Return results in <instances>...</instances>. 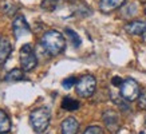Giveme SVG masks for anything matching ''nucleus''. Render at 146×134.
<instances>
[{"instance_id":"nucleus-21","label":"nucleus","mask_w":146,"mask_h":134,"mask_svg":"<svg viewBox=\"0 0 146 134\" xmlns=\"http://www.w3.org/2000/svg\"><path fill=\"white\" fill-rule=\"evenodd\" d=\"M111 83H113V86H119V87H121V85L123 83V79H122V78H119V76H114V78H113V80H111Z\"/></svg>"},{"instance_id":"nucleus-20","label":"nucleus","mask_w":146,"mask_h":134,"mask_svg":"<svg viewBox=\"0 0 146 134\" xmlns=\"http://www.w3.org/2000/svg\"><path fill=\"white\" fill-rule=\"evenodd\" d=\"M74 85H76V79L74 78V76H70V78H66V79L62 82V86L64 87V89H71Z\"/></svg>"},{"instance_id":"nucleus-14","label":"nucleus","mask_w":146,"mask_h":134,"mask_svg":"<svg viewBox=\"0 0 146 134\" xmlns=\"http://www.w3.org/2000/svg\"><path fill=\"white\" fill-rule=\"evenodd\" d=\"M62 109L67 110V111H75V110L79 109V102H78L76 99L66 97V98L62 101Z\"/></svg>"},{"instance_id":"nucleus-23","label":"nucleus","mask_w":146,"mask_h":134,"mask_svg":"<svg viewBox=\"0 0 146 134\" xmlns=\"http://www.w3.org/2000/svg\"><path fill=\"white\" fill-rule=\"evenodd\" d=\"M145 125H146V122H145Z\"/></svg>"},{"instance_id":"nucleus-13","label":"nucleus","mask_w":146,"mask_h":134,"mask_svg":"<svg viewBox=\"0 0 146 134\" xmlns=\"http://www.w3.org/2000/svg\"><path fill=\"white\" fill-rule=\"evenodd\" d=\"M24 79V71L22 68H13L5 75V80L7 82H18V80Z\"/></svg>"},{"instance_id":"nucleus-9","label":"nucleus","mask_w":146,"mask_h":134,"mask_svg":"<svg viewBox=\"0 0 146 134\" xmlns=\"http://www.w3.org/2000/svg\"><path fill=\"white\" fill-rule=\"evenodd\" d=\"M125 30L130 35H142V34H146V22H142V20L130 22L129 24H126Z\"/></svg>"},{"instance_id":"nucleus-12","label":"nucleus","mask_w":146,"mask_h":134,"mask_svg":"<svg viewBox=\"0 0 146 134\" xmlns=\"http://www.w3.org/2000/svg\"><path fill=\"white\" fill-rule=\"evenodd\" d=\"M11 130V121L7 113L0 110V134H5Z\"/></svg>"},{"instance_id":"nucleus-5","label":"nucleus","mask_w":146,"mask_h":134,"mask_svg":"<svg viewBox=\"0 0 146 134\" xmlns=\"http://www.w3.org/2000/svg\"><path fill=\"white\" fill-rule=\"evenodd\" d=\"M97 79L93 75H84L76 82V94L82 98H89L95 93Z\"/></svg>"},{"instance_id":"nucleus-19","label":"nucleus","mask_w":146,"mask_h":134,"mask_svg":"<svg viewBox=\"0 0 146 134\" xmlns=\"http://www.w3.org/2000/svg\"><path fill=\"white\" fill-rule=\"evenodd\" d=\"M83 134H105V131L101 126H89Z\"/></svg>"},{"instance_id":"nucleus-1","label":"nucleus","mask_w":146,"mask_h":134,"mask_svg":"<svg viewBox=\"0 0 146 134\" xmlns=\"http://www.w3.org/2000/svg\"><path fill=\"white\" fill-rule=\"evenodd\" d=\"M40 47L51 56H56L66 48V39L59 31H47L40 39Z\"/></svg>"},{"instance_id":"nucleus-17","label":"nucleus","mask_w":146,"mask_h":134,"mask_svg":"<svg viewBox=\"0 0 146 134\" xmlns=\"http://www.w3.org/2000/svg\"><path fill=\"white\" fill-rule=\"evenodd\" d=\"M58 5V0H43L42 3V8L46 11H54Z\"/></svg>"},{"instance_id":"nucleus-7","label":"nucleus","mask_w":146,"mask_h":134,"mask_svg":"<svg viewBox=\"0 0 146 134\" xmlns=\"http://www.w3.org/2000/svg\"><path fill=\"white\" fill-rule=\"evenodd\" d=\"M12 30L15 36H16V39L22 38V36H26L30 32V26H28V23H27L26 18L23 15H18L16 18L13 19Z\"/></svg>"},{"instance_id":"nucleus-16","label":"nucleus","mask_w":146,"mask_h":134,"mask_svg":"<svg viewBox=\"0 0 146 134\" xmlns=\"http://www.w3.org/2000/svg\"><path fill=\"white\" fill-rule=\"evenodd\" d=\"M3 11L7 15H15V12L18 11V5H15L13 3H9V1H5L3 4Z\"/></svg>"},{"instance_id":"nucleus-22","label":"nucleus","mask_w":146,"mask_h":134,"mask_svg":"<svg viewBox=\"0 0 146 134\" xmlns=\"http://www.w3.org/2000/svg\"><path fill=\"white\" fill-rule=\"evenodd\" d=\"M145 13H146V8H145Z\"/></svg>"},{"instance_id":"nucleus-6","label":"nucleus","mask_w":146,"mask_h":134,"mask_svg":"<svg viewBox=\"0 0 146 134\" xmlns=\"http://www.w3.org/2000/svg\"><path fill=\"white\" fill-rule=\"evenodd\" d=\"M103 121H105V125L109 129V131L113 134H115L119 130V115L118 113L114 110H106L103 113Z\"/></svg>"},{"instance_id":"nucleus-11","label":"nucleus","mask_w":146,"mask_h":134,"mask_svg":"<svg viewBox=\"0 0 146 134\" xmlns=\"http://www.w3.org/2000/svg\"><path fill=\"white\" fill-rule=\"evenodd\" d=\"M11 51H12V46L9 43V40L5 39V38L0 39V66L5 63V60L8 59Z\"/></svg>"},{"instance_id":"nucleus-8","label":"nucleus","mask_w":146,"mask_h":134,"mask_svg":"<svg viewBox=\"0 0 146 134\" xmlns=\"http://www.w3.org/2000/svg\"><path fill=\"white\" fill-rule=\"evenodd\" d=\"M126 0H101L99 1V9L103 13H109L111 11H115L125 4Z\"/></svg>"},{"instance_id":"nucleus-2","label":"nucleus","mask_w":146,"mask_h":134,"mask_svg":"<svg viewBox=\"0 0 146 134\" xmlns=\"http://www.w3.org/2000/svg\"><path fill=\"white\" fill-rule=\"evenodd\" d=\"M50 119H51V114L47 107H39L35 109L34 111L30 114V122H31L32 129L36 133H43L50 125Z\"/></svg>"},{"instance_id":"nucleus-10","label":"nucleus","mask_w":146,"mask_h":134,"mask_svg":"<svg viewBox=\"0 0 146 134\" xmlns=\"http://www.w3.org/2000/svg\"><path fill=\"white\" fill-rule=\"evenodd\" d=\"M62 134H78V130H79V123L75 118H66V119L62 122Z\"/></svg>"},{"instance_id":"nucleus-3","label":"nucleus","mask_w":146,"mask_h":134,"mask_svg":"<svg viewBox=\"0 0 146 134\" xmlns=\"http://www.w3.org/2000/svg\"><path fill=\"white\" fill-rule=\"evenodd\" d=\"M141 94V89L138 82L133 78H126L123 79V83L121 85V97L127 101V102H133L135 99H138Z\"/></svg>"},{"instance_id":"nucleus-15","label":"nucleus","mask_w":146,"mask_h":134,"mask_svg":"<svg viewBox=\"0 0 146 134\" xmlns=\"http://www.w3.org/2000/svg\"><path fill=\"white\" fill-rule=\"evenodd\" d=\"M66 34L68 35V38H70V40H71V43H72V46L74 47H79L80 46V38H79V35L76 34L75 31H72L71 28H66Z\"/></svg>"},{"instance_id":"nucleus-18","label":"nucleus","mask_w":146,"mask_h":134,"mask_svg":"<svg viewBox=\"0 0 146 134\" xmlns=\"http://www.w3.org/2000/svg\"><path fill=\"white\" fill-rule=\"evenodd\" d=\"M138 107L142 110H146V89H143L138 97Z\"/></svg>"},{"instance_id":"nucleus-4","label":"nucleus","mask_w":146,"mask_h":134,"mask_svg":"<svg viewBox=\"0 0 146 134\" xmlns=\"http://www.w3.org/2000/svg\"><path fill=\"white\" fill-rule=\"evenodd\" d=\"M20 64H22L23 71H31L38 64L35 51L32 48V46L28 43L20 48Z\"/></svg>"}]
</instances>
